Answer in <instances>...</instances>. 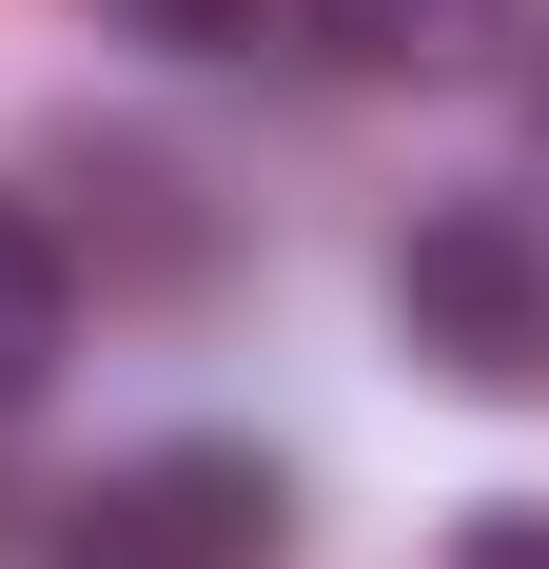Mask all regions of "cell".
I'll return each instance as SVG.
<instances>
[{"label": "cell", "instance_id": "7a4b0ae2", "mask_svg": "<svg viewBox=\"0 0 549 569\" xmlns=\"http://www.w3.org/2000/svg\"><path fill=\"white\" fill-rule=\"evenodd\" d=\"M59 569H295V471L256 432H158L59 491Z\"/></svg>", "mask_w": 549, "mask_h": 569}, {"label": "cell", "instance_id": "8992f818", "mask_svg": "<svg viewBox=\"0 0 549 569\" xmlns=\"http://www.w3.org/2000/svg\"><path fill=\"white\" fill-rule=\"evenodd\" d=\"M451 569H549V511H471V530H451Z\"/></svg>", "mask_w": 549, "mask_h": 569}, {"label": "cell", "instance_id": "6da1fadb", "mask_svg": "<svg viewBox=\"0 0 549 569\" xmlns=\"http://www.w3.org/2000/svg\"><path fill=\"white\" fill-rule=\"evenodd\" d=\"M392 335L471 412H549V197H432L392 236Z\"/></svg>", "mask_w": 549, "mask_h": 569}, {"label": "cell", "instance_id": "277c9868", "mask_svg": "<svg viewBox=\"0 0 549 569\" xmlns=\"http://www.w3.org/2000/svg\"><path fill=\"white\" fill-rule=\"evenodd\" d=\"M59 353H79V276H59V236L0 197V412H40Z\"/></svg>", "mask_w": 549, "mask_h": 569}, {"label": "cell", "instance_id": "3957f363", "mask_svg": "<svg viewBox=\"0 0 549 569\" xmlns=\"http://www.w3.org/2000/svg\"><path fill=\"white\" fill-rule=\"evenodd\" d=\"M315 40L353 59V79H471V59L510 40V0H315Z\"/></svg>", "mask_w": 549, "mask_h": 569}, {"label": "cell", "instance_id": "5b68a950", "mask_svg": "<svg viewBox=\"0 0 549 569\" xmlns=\"http://www.w3.org/2000/svg\"><path fill=\"white\" fill-rule=\"evenodd\" d=\"M118 40H158V59H236L256 40V0H99Z\"/></svg>", "mask_w": 549, "mask_h": 569}]
</instances>
